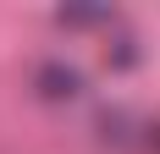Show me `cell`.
<instances>
[{
	"label": "cell",
	"mask_w": 160,
	"mask_h": 154,
	"mask_svg": "<svg viewBox=\"0 0 160 154\" xmlns=\"http://www.w3.org/2000/svg\"><path fill=\"white\" fill-rule=\"evenodd\" d=\"M78 88H83L78 66H66V61H44L39 66V94H44V99H72Z\"/></svg>",
	"instance_id": "1"
},
{
	"label": "cell",
	"mask_w": 160,
	"mask_h": 154,
	"mask_svg": "<svg viewBox=\"0 0 160 154\" xmlns=\"http://www.w3.org/2000/svg\"><path fill=\"white\" fill-rule=\"evenodd\" d=\"M66 22V28H94V22H111V11H99V6H66V11H55Z\"/></svg>",
	"instance_id": "2"
}]
</instances>
